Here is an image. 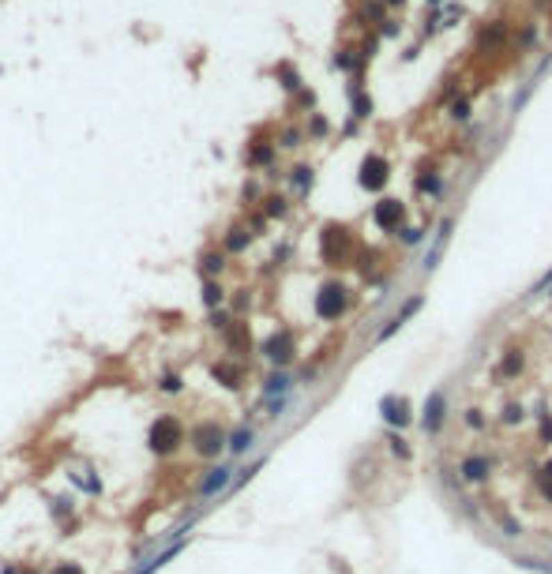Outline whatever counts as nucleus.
<instances>
[{
	"label": "nucleus",
	"instance_id": "nucleus-9",
	"mask_svg": "<svg viewBox=\"0 0 552 574\" xmlns=\"http://www.w3.org/2000/svg\"><path fill=\"white\" fill-rule=\"evenodd\" d=\"M462 477L466 480H485V477H489V458H481V455L466 458L462 462Z\"/></svg>",
	"mask_w": 552,
	"mask_h": 574
},
{
	"label": "nucleus",
	"instance_id": "nucleus-21",
	"mask_svg": "<svg viewBox=\"0 0 552 574\" xmlns=\"http://www.w3.org/2000/svg\"><path fill=\"white\" fill-rule=\"evenodd\" d=\"M293 180H297L301 188H308V184H312V169H297V177H293Z\"/></svg>",
	"mask_w": 552,
	"mask_h": 574
},
{
	"label": "nucleus",
	"instance_id": "nucleus-11",
	"mask_svg": "<svg viewBox=\"0 0 552 574\" xmlns=\"http://www.w3.org/2000/svg\"><path fill=\"white\" fill-rule=\"evenodd\" d=\"M229 447L241 455V450H248L252 447V428H241V432H233V439H229Z\"/></svg>",
	"mask_w": 552,
	"mask_h": 574
},
{
	"label": "nucleus",
	"instance_id": "nucleus-16",
	"mask_svg": "<svg viewBox=\"0 0 552 574\" xmlns=\"http://www.w3.org/2000/svg\"><path fill=\"white\" fill-rule=\"evenodd\" d=\"M203 301L210 304V308H215V304L222 301V289H218V285H207V289H203Z\"/></svg>",
	"mask_w": 552,
	"mask_h": 574
},
{
	"label": "nucleus",
	"instance_id": "nucleus-22",
	"mask_svg": "<svg viewBox=\"0 0 552 574\" xmlns=\"http://www.w3.org/2000/svg\"><path fill=\"white\" fill-rule=\"evenodd\" d=\"M53 574H83V571L76 567V563H60V567H57V571H53Z\"/></svg>",
	"mask_w": 552,
	"mask_h": 574
},
{
	"label": "nucleus",
	"instance_id": "nucleus-18",
	"mask_svg": "<svg viewBox=\"0 0 552 574\" xmlns=\"http://www.w3.org/2000/svg\"><path fill=\"white\" fill-rule=\"evenodd\" d=\"M519 368H522V357H515V353H511L508 360H503V372H508V375H511V372H519Z\"/></svg>",
	"mask_w": 552,
	"mask_h": 574
},
{
	"label": "nucleus",
	"instance_id": "nucleus-10",
	"mask_svg": "<svg viewBox=\"0 0 552 574\" xmlns=\"http://www.w3.org/2000/svg\"><path fill=\"white\" fill-rule=\"evenodd\" d=\"M226 484H229V469L218 466V469H210V477L203 480V488H199V492H203V496H215L218 488H226Z\"/></svg>",
	"mask_w": 552,
	"mask_h": 574
},
{
	"label": "nucleus",
	"instance_id": "nucleus-1",
	"mask_svg": "<svg viewBox=\"0 0 552 574\" xmlns=\"http://www.w3.org/2000/svg\"><path fill=\"white\" fill-rule=\"evenodd\" d=\"M154 455H173L181 443V424L173 421V416H158V421L151 424V436H147Z\"/></svg>",
	"mask_w": 552,
	"mask_h": 574
},
{
	"label": "nucleus",
	"instance_id": "nucleus-24",
	"mask_svg": "<svg viewBox=\"0 0 552 574\" xmlns=\"http://www.w3.org/2000/svg\"><path fill=\"white\" fill-rule=\"evenodd\" d=\"M402 240H406V244H413V240H421V229H406V233H402Z\"/></svg>",
	"mask_w": 552,
	"mask_h": 574
},
{
	"label": "nucleus",
	"instance_id": "nucleus-2",
	"mask_svg": "<svg viewBox=\"0 0 552 574\" xmlns=\"http://www.w3.org/2000/svg\"><path fill=\"white\" fill-rule=\"evenodd\" d=\"M346 304H349V297H346V289L338 282H331V285H324L319 289V297H316V312L324 319H338L346 312Z\"/></svg>",
	"mask_w": 552,
	"mask_h": 574
},
{
	"label": "nucleus",
	"instance_id": "nucleus-12",
	"mask_svg": "<svg viewBox=\"0 0 552 574\" xmlns=\"http://www.w3.org/2000/svg\"><path fill=\"white\" fill-rule=\"evenodd\" d=\"M286 391H290L286 375H271V379H267V394H286Z\"/></svg>",
	"mask_w": 552,
	"mask_h": 574
},
{
	"label": "nucleus",
	"instance_id": "nucleus-5",
	"mask_svg": "<svg viewBox=\"0 0 552 574\" xmlns=\"http://www.w3.org/2000/svg\"><path fill=\"white\" fill-rule=\"evenodd\" d=\"M222 443H226V432L218 428V424H199L196 428V450L199 455L215 458L218 450H222Z\"/></svg>",
	"mask_w": 552,
	"mask_h": 574
},
{
	"label": "nucleus",
	"instance_id": "nucleus-8",
	"mask_svg": "<svg viewBox=\"0 0 552 574\" xmlns=\"http://www.w3.org/2000/svg\"><path fill=\"white\" fill-rule=\"evenodd\" d=\"M263 353L274 360V364H286V360H293V338L282 330V335H274V338H267V346H263Z\"/></svg>",
	"mask_w": 552,
	"mask_h": 574
},
{
	"label": "nucleus",
	"instance_id": "nucleus-7",
	"mask_svg": "<svg viewBox=\"0 0 552 574\" xmlns=\"http://www.w3.org/2000/svg\"><path fill=\"white\" fill-rule=\"evenodd\" d=\"M380 410H383V416H387V424H399V428H406V424H410V402H406V398L387 394L380 402Z\"/></svg>",
	"mask_w": 552,
	"mask_h": 574
},
{
	"label": "nucleus",
	"instance_id": "nucleus-25",
	"mask_svg": "<svg viewBox=\"0 0 552 574\" xmlns=\"http://www.w3.org/2000/svg\"><path fill=\"white\" fill-rule=\"evenodd\" d=\"M541 432H545V439H552V416H545V421H541Z\"/></svg>",
	"mask_w": 552,
	"mask_h": 574
},
{
	"label": "nucleus",
	"instance_id": "nucleus-19",
	"mask_svg": "<svg viewBox=\"0 0 552 574\" xmlns=\"http://www.w3.org/2000/svg\"><path fill=\"white\" fill-rule=\"evenodd\" d=\"M203 267H207L210 274H215V271H222V259H218V255H207V259H203Z\"/></svg>",
	"mask_w": 552,
	"mask_h": 574
},
{
	"label": "nucleus",
	"instance_id": "nucleus-4",
	"mask_svg": "<svg viewBox=\"0 0 552 574\" xmlns=\"http://www.w3.org/2000/svg\"><path fill=\"white\" fill-rule=\"evenodd\" d=\"M372 218H376V226H380V229H399L402 218H406V207H402L399 199H380V203H376V210H372Z\"/></svg>",
	"mask_w": 552,
	"mask_h": 574
},
{
	"label": "nucleus",
	"instance_id": "nucleus-23",
	"mask_svg": "<svg viewBox=\"0 0 552 574\" xmlns=\"http://www.w3.org/2000/svg\"><path fill=\"white\" fill-rule=\"evenodd\" d=\"M252 158H256V162H267V158H271V146H256Z\"/></svg>",
	"mask_w": 552,
	"mask_h": 574
},
{
	"label": "nucleus",
	"instance_id": "nucleus-6",
	"mask_svg": "<svg viewBox=\"0 0 552 574\" xmlns=\"http://www.w3.org/2000/svg\"><path fill=\"white\" fill-rule=\"evenodd\" d=\"M440 424H444V391H432L428 402H425V416H421V428L428 432V436H436Z\"/></svg>",
	"mask_w": 552,
	"mask_h": 574
},
{
	"label": "nucleus",
	"instance_id": "nucleus-17",
	"mask_svg": "<svg viewBox=\"0 0 552 574\" xmlns=\"http://www.w3.org/2000/svg\"><path fill=\"white\" fill-rule=\"evenodd\" d=\"M417 188H421V192H440V180H436V177H421Z\"/></svg>",
	"mask_w": 552,
	"mask_h": 574
},
{
	"label": "nucleus",
	"instance_id": "nucleus-15",
	"mask_svg": "<svg viewBox=\"0 0 552 574\" xmlns=\"http://www.w3.org/2000/svg\"><path fill=\"white\" fill-rule=\"evenodd\" d=\"M226 244H229V248H233V252H241V248L248 244V237L241 233V229H237V233H229V240H226Z\"/></svg>",
	"mask_w": 552,
	"mask_h": 574
},
{
	"label": "nucleus",
	"instance_id": "nucleus-20",
	"mask_svg": "<svg viewBox=\"0 0 552 574\" xmlns=\"http://www.w3.org/2000/svg\"><path fill=\"white\" fill-rule=\"evenodd\" d=\"M162 387H165V391H181V375H165Z\"/></svg>",
	"mask_w": 552,
	"mask_h": 574
},
{
	"label": "nucleus",
	"instance_id": "nucleus-14",
	"mask_svg": "<svg viewBox=\"0 0 552 574\" xmlns=\"http://www.w3.org/2000/svg\"><path fill=\"white\" fill-rule=\"evenodd\" d=\"M218 379H226V387H237V368H215Z\"/></svg>",
	"mask_w": 552,
	"mask_h": 574
},
{
	"label": "nucleus",
	"instance_id": "nucleus-13",
	"mask_svg": "<svg viewBox=\"0 0 552 574\" xmlns=\"http://www.w3.org/2000/svg\"><path fill=\"white\" fill-rule=\"evenodd\" d=\"M391 455L394 458H410V447H406V439H402V436H391Z\"/></svg>",
	"mask_w": 552,
	"mask_h": 574
},
{
	"label": "nucleus",
	"instance_id": "nucleus-3",
	"mask_svg": "<svg viewBox=\"0 0 552 574\" xmlns=\"http://www.w3.org/2000/svg\"><path fill=\"white\" fill-rule=\"evenodd\" d=\"M387 177H391V165L383 162V158L368 154V158L361 162V184H365L368 192H380L383 184H387Z\"/></svg>",
	"mask_w": 552,
	"mask_h": 574
}]
</instances>
